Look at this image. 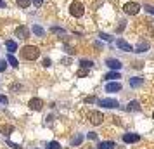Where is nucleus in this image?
Returning a JSON list of instances; mask_svg holds the SVG:
<instances>
[{
  "label": "nucleus",
  "instance_id": "obj_25",
  "mask_svg": "<svg viewBox=\"0 0 154 149\" xmlns=\"http://www.w3.org/2000/svg\"><path fill=\"white\" fill-rule=\"evenodd\" d=\"M144 11H146V12H149V14H152L154 16V5H149V4H144Z\"/></svg>",
  "mask_w": 154,
  "mask_h": 149
},
{
  "label": "nucleus",
  "instance_id": "obj_11",
  "mask_svg": "<svg viewBox=\"0 0 154 149\" xmlns=\"http://www.w3.org/2000/svg\"><path fill=\"white\" fill-rule=\"evenodd\" d=\"M139 141H140L139 134H125L123 135V142H126V144H133V142H139Z\"/></svg>",
  "mask_w": 154,
  "mask_h": 149
},
{
  "label": "nucleus",
  "instance_id": "obj_26",
  "mask_svg": "<svg viewBox=\"0 0 154 149\" xmlns=\"http://www.w3.org/2000/svg\"><path fill=\"white\" fill-rule=\"evenodd\" d=\"M50 31H52V33H57V35H64V33H66L63 28H57V26H52V28H50Z\"/></svg>",
  "mask_w": 154,
  "mask_h": 149
},
{
  "label": "nucleus",
  "instance_id": "obj_19",
  "mask_svg": "<svg viewBox=\"0 0 154 149\" xmlns=\"http://www.w3.org/2000/svg\"><path fill=\"white\" fill-rule=\"evenodd\" d=\"M16 4H17V7H21V9H28L31 0H16Z\"/></svg>",
  "mask_w": 154,
  "mask_h": 149
},
{
  "label": "nucleus",
  "instance_id": "obj_34",
  "mask_svg": "<svg viewBox=\"0 0 154 149\" xmlns=\"http://www.w3.org/2000/svg\"><path fill=\"white\" fill-rule=\"evenodd\" d=\"M87 75V70H82V71H78V76H85Z\"/></svg>",
  "mask_w": 154,
  "mask_h": 149
},
{
  "label": "nucleus",
  "instance_id": "obj_33",
  "mask_svg": "<svg viewBox=\"0 0 154 149\" xmlns=\"http://www.w3.org/2000/svg\"><path fill=\"white\" fill-rule=\"evenodd\" d=\"M43 66H45V68H49V66H50V59H43Z\"/></svg>",
  "mask_w": 154,
  "mask_h": 149
},
{
  "label": "nucleus",
  "instance_id": "obj_3",
  "mask_svg": "<svg viewBox=\"0 0 154 149\" xmlns=\"http://www.w3.org/2000/svg\"><path fill=\"white\" fill-rule=\"evenodd\" d=\"M142 11V5L137 4V2H126L125 5H123V12L128 16H137Z\"/></svg>",
  "mask_w": 154,
  "mask_h": 149
},
{
  "label": "nucleus",
  "instance_id": "obj_6",
  "mask_svg": "<svg viewBox=\"0 0 154 149\" xmlns=\"http://www.w3.org/2000/svg\"><path fill=\"white\" fill-rule=\"evenodd\" d=\"M97 104H99V106H102V107H107V109H114V107H118V106H119V102H118L116 99H112V97L99 99V101H97Z\"/></svg>",
  "mask_w": 154,
  "mask_h": 149
},
{
  "label": "nucleus",
  "instance_id": "obj_20",
  "mask_svg": "<svg viewBox=\"0 0 154 149\" xmlns=\"http://www.w3.org/2000/svg\"><path fill=\"white\" fill-rule=\"evenodd\" d=\"M82 142H83V134H78L76 137H75V139L71 141V146H80Z\"/></svg>",
  "mask_w": 154,
  "mask_h": 149
},
{
  "label": "nucleus",
  "instance_id": "obj_13",
  "mask_svg": "<svg viewBox=\"0 0 154 149\" xmlns=\"http://www.w3.org/2000/svg\"><path fill=\"white\" fill-rule=\"evenodd\" d=\"M121 78V75H119V71H109L107 75H104V80H107V82H116V80Z\"/></svg>",
  "mask_w": 154,
  "mask_h": 149
},
{
  "label": "nucleus",
  "instance_id": "obj_4",
  "mask_svg": "<svg viewBox=\"0 0 154 149\" xmlns=\"http://www.w3.org/2000/svg\"><path fill=\"white\" fill-rule=\"evenodd\" d=\"M29 35H31V29L28 26H24V24H19L14 29V36H17L19 40H26V38H29Z\"/></svg>",
  "mask_w": 154,
  "mask_h": 149
},
{
  "label": "nucleus",
  "instance_id": "obj_5",
  "mask_svg": "<svg viewBox=\"0 0 154 149\" xmlns=\"http://www.w3.org/2000/svg\"><path fill=\"white\" fill-rule=\"evenodd\" d=\"M87 118H88V121H90L92 125H100L104 121V114L100 113V111H88Z\"/></svg>",
  "mask_w": 154,
  "mask_h": 149
},
{
  "label": "nucleus",
  "instance_id": "obj_30",
  "mask_svg": "<svg viewBox=\"0 0 154 149\" xmlns=\"http://www.w3.org/2000/svg\"><path fill=\"white\" fill-rule=\"evenodd\" d=\"M7 144L11 146V147H14V149H21V146H19V144H14V142H11V141H7Z\"/></svg>",
  "mask_w": 154,
  "mask_h": 149
},
{
  "label": "nucleus",
  "instance_id": "obj_21",
  "mask_svg": "<svg viewBox=\"0 0 154 149\" xmlns=\"http://www.w3.org/2000/svg\"><path fill=\"white\" fill-rule=\"evenodd\" d=\"M12 132H14V127H12V125H4V127H2V134L4 135H11Z\"/></svg>",
  "mask_w": 154,
  "mask_h": 149
},
{
  "label": "nucleus",
  "instance_id": "obj_1",
  "mask_svg": "<svg viewBox=\"0 0 154 149\" xmlns=\"http://www.w3.org/2000/svg\"><path fill=\"white\" fill-rule=\"evenodd\" d=\"M21 57L24 61H35L40 57V49L36 45H24L21 49Z\"/></svg>",
  "mask_w": 154,
  "mask_h": 149
},
{
  "label": "nucleus",
  "instance_id": "obj_32",
  "mask_svg": "<svg viewBox=\"0 0 154 149\" xmlns=\"http://www.w3.org/2000/svg\"><path fill=\"white\" fill-rule=\"evenodd\" d=\"M0 102H2V104H7V102H9V99L5 97V95H0Z\"/></svg>",
  "mask_w": 154,
  "mask_h": 149
},
{
  "label": "nucleus",
  "instance_id": "obj_16",
  "mask_svg": "<svg viewBox=\"0 0 154 149\" xmlns=\"http://www.w3.org/2000/svg\"><path fill=\"white\" fill-rule=\"evenodd\" d=\"M5 47H7L9 54H14L16 50H17V43H16L14 40H7V42H5Z\"/></svg>",
  "mask_w": 154,
  "mask_h": 149
},
{
  "label": "nucleus",
  "instance_id": "obj_14",
  "mask_svg": "<svg viewBox=\"0 0 154 149\" xmlns=\"http://www.w3.org/2000/svg\"><path fill=\"white\" fill-rule=\"evenodd\" d=\"M116 147V144L112 141H106V142H99L97 149H114Z\"/></svg>",
  "mask_w": 154,
  "mask_h": 149
},
{
  "label": "nucleus",
  "instance_id": "obj_37",
  "mask_svg": "<svg viewBox=\"0 0 154 149\" xmlns=\"http://www.w3.org/2000/svg\"><path fill=\"white\" fill-rule=\"evenodd\" d=\"M0 7H5V2L4 0H0Z\"/></svg>",
  "mask_w": 154,
  "mask_h": 149
},
{
  "label": "nucleus",
  "instance_id": "obj_29",
  "mask_svg": "<svg viewBox=\"0 0 154 149\" xmlns=\"http://www.w3.org/2000/svg\"><path fill=\"white\" fill-rule=\"evenodd\" d=\"M87 137H88L90 141H95V139H97V134H95V132H88V135H87Z\"/></svg>",
  "mask_w": 154,
  "mask_h": 149
},
{
  "label": "nucleus",
  "instance_id": "obj_24",
  "mask_svg": "<svg viewBox=\"0 0 154 149\" xmlns=\"http://www.w3.org/2000/svg\"><path fill=\"white\" fill-rule=\"evenodd\" d=\"M45 149H61V144L59 142H56V141H52V142H49L47 144V147Z\"/></svg>",
  "mask_w": 154,
  "mask_h": 149
},
{
  "label": "nucleus",
  "instance_id": "obj_15",
  "mask_svg": "<svg viewBox=\"0 0 154 149\" xmlns=\"http://www.w3.org/2000/svg\"><path fill=\"white\" fill-rule=\"evenodd\" d=\"M147 50H149V43L147 42H139L137 47L133 49V52H147Z\"/></svg>",
  "mask_w": 154,
  "mask_h": 149
},
{
  "label": "nucleus",
  "instance_id": "obj_23",
  "mask_svg": "<svg viewBox=\"0 0 154 149\" xmlns=\"http://www.w3.org/2000/svg\"><path fill=\"white\" fill-rule=\"evenodd\" d=\"M80 66H82V68H88V70H90L92 66H94V63H92V61H87V59H82V61H80Z\"/></svg>",
  "mask_w": 154,
  "mask_h": 149
},
{
  "label": "nucleus",
  "instance_id": "obj_7",
  "mask_svg": "<svg viewBox=\"0 0 154 149\" xmlns=\"http://www.w3.org/2000/svg\"><path fill=\"white\" fill-rule=\"evenodd\" d=\"M106 66H107L109 70H112V71H119L121 68H123L121 61H119V59H114V57H109V59H106Z\"/></svg>",
  "mask_w": 154,
  "mask_h": 149
},
{
  "label": "nucleus",
  "instance_id": "obj_36",
  "mask_svg": "<svg viewBox=\"0 0 154 149\" xmlns=\"http://www.w3.org/2000/svg\"><path fill=\"white\" fill-rule=\"evenodd\" d=\"M85 101H87V102H95V97H87Z\"/></svg>",
  "mask_w": 154,
  "mask_h": 149
},
{
  "label": "nucleus",
  "instance_id": "obj_8",
  "mask_svg": "<svg viewBox=\"0 0 154 149\" xmlns=\"http://www.w3.org/2000/svg\"><path fill=\"white\" fill-rule=\"evenodd\" d=\"M116 47L119 50H123V52H133V47L123 38H116Z\"/></svg>",
  "mask_w": 154,
  "mask_h": 149
},
{
  "label": "nucleus",
  "instance_id": "obj_35",
  "mask_svg": "<svg viewBox=\"0 0 154 149\" xmlns=\"http://www.w3.org/2000/svg\"><path fill=\"white\" fill-rule=\"evenodd\" d=\"M11 88H12V90H21L23 87H21V85H12V87H11Z\"/></svg>",
  "mask_w": 154,
  "mask_h": 149
},
{
  "label": "nucleus",
  "instance_id": "obj_31",
  "mask_svg": "<svg viewBox=\"0 0 154 149\" xmlns=\"http://www.w3.org/2000/svg\"><path fill=\"white\" fill-rule=\"evenodd\" d=\"M33 4H35L36 7H42V4H43V0H31Z\"/></svg>",
  "mask_w": 154,
  "mask_h": 149
},
{
  "label": "nucleus",
  "instance_id": "obj_2",
  "mask_svg": "<svg viewBox=\"0 0 154 149\" xmlns=\"http://www.w3.org/2000/svg\"><path fill=\"white\" fill-rule=\"evenodd\" d=\"M69 14L73 16V17H83L85 14V5L80 2V0H73L69 4Z\"/></svg>",
  "mask_w": 154,
  "mask_h": 149
},
{
  "label": "nucleus",
  "instance_id": "obj_39",
  "mask_svg": "<svg viewBox=\"0 0 154 149\" xmlns=\"http://www.w3.org/2000/svg\"><path fill=\"white\" fill-rule=\"evenodd\" d=\"M152 23H154V21H152Z\"/></svg>",
  "mask_w": 154,
  "mask_h": 149
},
{
  "label": "nucleus",
  "instance_id": "obj_12",
  "mask_svg": "<svg viewBox=\"0 0 154 149\" xmlns=\"http://www.w3.org/2000/svg\"><path fill=\"white\" fill-rule=\"evenodd\" d=\"M128 83H130L132 88H139V87L144 85V78H140V76H133V78L128 80Z\"/></svg>",
  "mask_w": 154,
  "mask_h": 149
},
{
  "label": "nucleus",
  "instance_id": "obj_22",
  "mask_svg": "<svg viewBox=\"0 0 154 149\" xmlns=\"http://www.w3.org/2000/svg\"><path fill=\"white\" fill-rule=\"evenodd\" d=\"M7 63L11 64L12 68H17V66H19V64H17V59H16V57L12 56V54H9V56H7Z\"/></svg>",
  "mask_w": 154,
  "mask_h": 149
},
{
  "label": "nucleus",
  "instance_id": "obj_17",
  "mask_svg": "<svg viewBox=\"0 0 154 149\" xmlns=\"http://www.w3.org/2000/svg\"><path fill=\"white\" fill-rule=\"evenodd\" d=\"M31 31H33V33H35L36 36H40V38H42V36L45 35V29H43L42 26H38V24H35V26L31 28Z\"/></svg>",
  "mask_w": 154,
  "mask_h": 149
},
{
  "label": "nucleus",
  "instance_id": "obj_27",
  "mask_svg": "<svg viewBox=\"0 0 154 149\" xmlns=\"http://www.w3.org/2000/svg\"><path fill=\"white\" fill-rule=\"evenodd\" d=\"M99 36H100L104 42H112V36H111V35H107V33H100Z\"/></svg>",
  "mask_w": 154,
  "mask_h": 149
},
{
  "label": "nucleus",
  "instance_id": "obj_10",
  "mask_svg": "<svg viewBox=\"0 0 154 149\" xmlns=\"http://www.w3.org/2000/svg\"><path fill=\"white\" fill-rule=\"evenodd\" d=\"M28 106L31 107L33 111H40V109L43 107V101H42V99H38V97H33V99H29Z\"/></svg>",
  "mask_w": 154,
  "mask_h": 149
},
{
  "label": "nucleus",
  "instance_id": "obj_28",
  "mask_svg": "<svg viewBox=\"0 0 154 149\" xmlns=\"http://www.w3.org/2000/svg\"><path fill=\"white\" fill-rule=\"evenodd\" d=\"M5 68H7V63H5V61H0V73H4Z\"/></svg>",
  "mask_w": 154,
  "mask_h": 149
},
{
  "label": "nucleus",
  "instance_id": "obj_38",
  "mask_svg": "<svg viewBox=\"0 0 154 149\" xmlns=\"http://www.w3.org/2000/svg\"><path fill=\"white\" fill-rule=\"evenodd\" d=\"M152 120H154V111H152Z\"/></svg>",
  "mask_w": 154,
  "mask_h": 149
},
{
  "label": "nucleus",
  "instance_id": "obj_18",
  "mask_svg": "<svg viewBox=\"0 0 154 149\" xmlns=\"http://www.w3.org/2000/svg\"><path fill=\"white\" fill-rule=\"evenodd\" d=\"M126 109H128V111H140V104L137 101H132V102H128Z\"/></svg>",
  "mask_w": 154,
  "mask_h": 149
},
{
  "label": "nucleus",
  "instance_id": "obj_9",
  "mask_svg": "<svg viewBox=\"0 0 154 149\" xmlns=\"http://www.w3.org/2000/svg\"><path fill=\"white\" fill-rule=\"evenodd\" d=\"M121 90V83H119L118 80L116 82H109L107 85H106V92H109V94H116Z\"/></svg>",
  "mask_w": 154,
  "mask_h": 149
}]
</instances>
